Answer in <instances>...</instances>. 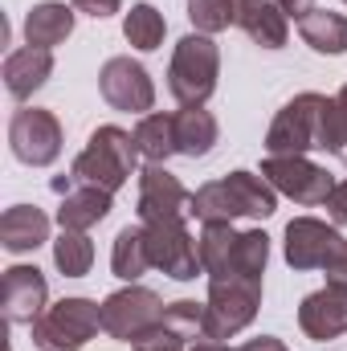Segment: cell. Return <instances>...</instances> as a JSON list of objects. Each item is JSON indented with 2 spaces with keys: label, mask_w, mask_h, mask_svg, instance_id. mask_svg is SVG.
Wrapping results in <instances>:
<instances>
[{
  "label": "cell",
  "mask_w": 347,
  "mask_h": 351,
  "mask_svg": "<svg viewBox=\"0 0 347 351\" xmlns=\"http://www.w3.org/2000/svg\"><path fill=\"white\" fill-rule=\"evenodd\" d=\"M261 282L250 278H213L204 302V339H233L258 319Z\"/></svg>",
  "instance_id": "obj_6"
},
{
  "label": "cell",
  "mask_w": 347,
  "mask_h": 351,
  "mask_svg": "<svg viewBox=\"0 0 347 351\" xmlns=\"http://www.w3.org/2000/svg\"><path fill=\"white\" fill-rule=\"evenodd\" d=\"M188 351H229V348H225L221 339H196V343H192Z\"/></svg>",
  "instance_id": "obj_37"
},
{
  "label": "cell",
  "mask_w": 347,
  "mask_h": 351,
  "mask_svg": "<svg viewBox=\"0 0 347 351\" xmlns=\"http://www.w3.org/2000/svg\"><path fill=\"white\" fill-rule=\"evenodd\" d=\"M147 237V254L160 274H168L176 282H192L196 274H204L200 265V241L184 229V225H143Z\"/></svg>",
  "instance_id": "obj_14"
},
{
  "label": "cell",
  "mask_w": 347,
  "mask_h": 351,
  "mask_svg": "<svg viewBox=\"0 0 347 351\" xmlns=\"http://www.w3.org/2000/svg\"><path fill=\"white\" fill-rule=\"evenodd\" d=\"M221 139V127L213 119V110L204 106H184L176 114V152L188 160H204Z\"/></svg>",
  "instance_id": "obj_22"
},
{
  "label": "cell",
  "mask_w": 347,
  "mask_h": 351,
  "mask_svg": "<svg viewBox=\"0 0 347 351\" xmlns=\"http://www.w3.org/2000/svg\"><path fill=\"white\" fill-rule=\"evenodd\" d=\"M327 213H331L339 225H347V180L344 184H335V192L327 196Z\"/></svg>",
  "instance_id": "obj_34"
},
{
  "label": "cell",
  "mask_w": 347,
  "mask_h": 351,
  "mask_svg": "<svg viewBox=\"0 0 347 351\" xmlns=\"http://www.w3.org/2000/svg\"><path fill=\"white\" fill-rule=\"evenodd\" d=\"M98 90L115 110H127V114H152V106H156L152 74L131 58H110L98 70Z\"/></svg>",
  "instance_id": "obj_13"
},
{
  "label": "cell",
  "mask_w": 347,
  "mask_h": 351,
  "mask_svg": "<svg viewBox=\"0 0 347 351\" xmlns=\"http://www.w3.org/2000/svg\"><path fill=\"white\" fill-rule=\"evenodd\" d=\"M237 237H241V233L233 229V221H204V229H200V265H204L208 282L229 274Z\"/></svg>",
  "instance_id": "obj_25"
},
{
  "label": "cell",
  "mask_w": 347,
  "mask_h": 351,
  "mask_svg": "<svg viewBox=\"0 0 347 351\" xmlns=\"http://www.w3.org/2000/svg\"><path fill=\"white\" fill-rule=\"evenodd\" d=\"M344 245L339 229L319 221V217H294L286 225V241H282V254L286 265L307 274V269H327V262L335 258V250Z\"/></svg>",
  "instance_id": "obj_12"
},
{
  "label": "cell",
  "mask_w": 347,
  "mask_h": 351,
  "mask_svg": "<svg viewBox=\"0 0 347 351\" xmlns=\"http://www.w3.org/2000/svg\"><path fill=\"white\" fill-rule=\"evenodd\" d=\"M49 241V217L33 204H12L0 217V245L8 254H29Z\"/></svg>",
  "instance_id": "obj_21"
},
{
  "label": "cell",
  "mask_w": 347,
  "mask_h": 351,
  "mask_svg": "<svg viewBox=\"0 0 347 351\" xmlns=\"http://www.w3.org/2000/svg\"><path fill=\"white\" fill-rule=\"evenodd\" d=\"M331 110L335 98L327 94H294L270 123L265 131V152L270 156H307V152H327L331 147Z\"/></svg>",
  "instance_id": "obj_2"
},
{
  "label": "cell",
  "mask_w": 347,
  "mask_h": 351,
  "mask_svg": "<svg viewBox=\"0 0 347 351\" xmlns=\"http://www.w3.org/2000/svg\"><path fill=\"white\" fill-rule=\"evenodd\" d=\"M237 351H286L282 339H274V335H261V339H250V343H241Z\"/></svg>",
  "instance_id": "obj_36"
},
{
  "label": "cell",
  "mask_w": 347,
  "mask_h": 351,
  "mask_svg": "<svg viewBox=\"0 0 347 351\" xmlns=\"http://www.w3.org/2000/svg\"><path fill=\"white\" fill-rule=\"evenodd\" d=\"M265 262H270V237H265L261 229H250V233L237 237V250H233V262H229V274H225V278H250V282H261Z\"/></svg>",
  "instance_id": "obj_28"
},
{
  "label": "cell",
  "mask_w": 347,
  "mask_h": 351,
  "mask_svg": "<svg viewBox=\"0 0 347 351\" xmlns=\"http://www.w3.org/2000/svg\"><path fill=\"white\" fill-rule=\"evenodd\" d=\"M323 274H327V282H335V286H347V241L339 245V250H335V258L327 262V269H323Z\"/></svg>",
  "instance_id": "obj_33"
},
{
  "label": "cell",
  "mask_w": 347,
  "mask_h": 351,
  "mask_svg": "<svg viewBox=\"0 0 347 351\" xmlns=\"http://www.w3.org/2000/svg\"><path fill=\"white\" fill-rule=\"evenodd\" d=\"M110 208H115V192L94 188V184H74V188L62 196L58 225H62V229H78V233H86V229H94L98 221H106Z\"/></svg>",
  "instance_id": "obj_19"
},
{
  "label": "cell",
  "mask_w": 347,
  "mask_h": 351,
  "mask_svg": "<svg viewBox=\"0 0 347 351\" xmlns=\"http://www.w3.org/2000/svg\"><path fill=\"white\" fill-rule=\"evenodd\" d=\"M4 90L12 94V98H33L37 90L49 82V74H53V53L49 49H37V45H21V49H12L8 58H4Z\"/></svg>",
  "instance_id": "obj_18"
},
{
  "label": "cell",
  "mask_w": 347,
  "mask_h": 351,
  "mask_svg": "<svg viewBox=\"0 0 347 351\" xmlns=\"http://www.w3.org/2000/svg\"><path fill=\"white\" fill-rule=\"evenodd\" d=\"M74 4H62V0H45V4H33L29 16H25V45H37V49H53L62 45L70 33H74Z\"/></svg>",
  "instance_id": "obj_20"
},
{
  "label": "cell",
  "mask_w": 347,
  "mask_h": 351,
  "mask_svg": "<svg viewBox=\"0 0 347 351\" xmlns=\"http://www.w3.org/2000/svg\"><path fill=\"white\" fill-rule=\"evenodd\" d=\"M188 21L196 25V33L213 37L237 25V12H233V0H188Z\"/></svg>",
  "instance_id": "obj_30"
},
{
  "label": "cell",
  "mask_w": 347,
  "mask_h": 351,
  "mask_svg": "<svg viewBox=\"0 0 347 351\" xmlns=\"http://www.w3.org/2000/svg\"><path fill=\"white\" fill-rule=\"evenodd\" d=\"M298 327L307 339H339L347 335V286L327 282L323 290L307 294L298 306Z\"/></svg>",
  "instance_id": "obj_16"
},
{
  "label": "cell",
  "mask_w": 347,
  "mask_h": 351,
  "mask_svg": "<svg viewBox=\"0 0 347 351\" xmlns=\"http://www.w3.org/2000/svg\"><path fill=\"white\" fill-rule=\"evenodd\" d=\"M237 12V29H246V37L261 49H282L290 37V16L274 4V0H233Z\"/></svg>",
  "instance_id": "obj_17"
},
{
  "label": "cell",
  "mask_w": 347,
  "mask_h": 351,
  "mask_svg": "<svg viewBox=\"0 0 347 351\" xmlns=\"http://www.w3.org/2000/svg\"><path fill=\"white\" fill-rule=\"evenodd\" d=\"M102 331V306L90 298H62L45 306V315L33 323V348L37 351H82Z\"/></svg>",
  "instance_id": "obj_5"
},
{
  "label": "cell",
  "mask_w": 347,
  "mask_h": 351,
  "mask_svg": "<svg viewBox=\"0 0 347 351\" xmlns=\"http://www.w3.org/2000/svg\"><path fill=\"white\" fill-rule=\"evenodd\" d=\"M62 143H66V135H62V123L53 110L21 106L8 123V147L29 168H49L62 156Z\"/></svg>",
  "instance_id": "obj_8"
},
{
  "label": "cell",
  "mask_w": 347,
  "mask_h": 351,
  "mask_svg": "<svg viewBox=\"0 0 347 351\" xmlns=\"http://www.w3.org/2000/svg\"><path fill=\"white\" fill-rule=\"evenodd\" d=\"M139 225H188L196 217V192H188L164 164L139 172Z\"/></svg>",
  "instance_id": "obj_7"
},
{
  "label": "cell",
  "mask_w": 347,
  "mask_h": 351,
  "mask_svg": "<svg viewBox=\"0 0 347 351\" xmlns=\"http://www.w3.org/2000/svg\"><path fill=\"white\" fill-rule=\"evenodd\" d=\"M196 339H204V302L180 298L168 302L160 323H152L143 335L131 339L135 351H188Z\"/></svg>",
  "instance_id": "obj_11"
},
{
  "label": "cell",
  "mask_w": 347,
  "mask_h": 351,
  "mask_svg": "<svg viewBox=\"0 0 347 351\" xmlns=\"http://www.w3.org/2000/svg\"><path fill=\"white\" fill-rule=\"evenodd\" d=\"M339 160H344V164H347V152H344V156H339Z\"/></svg>",
  "instance_id": "obj_38"
},
{
  "label": "cell",
  "mask_w": 347,
  "mask_h": 351,
  "mask_svg": "<svg viewBox=\"0 0 347 351\" xmlns=\"http://www.w3.org/2000/svg\"><path fill=\"white\" fill-rule=\"evenodd\" d=\"M278 192L265 176L229 172L225 180H208L196 188V221H237V217H274Z\"/></svg>",
  "instance_id": "obj_3"
},
{
  "label": "cell",
  "mask_w": 347,
  "mask_h": 351,
  "mask_svg": "<svg viewBox=\"0 0 347 351\" xmlns=\"http://www.w3.org/2000/svg\"><path fill=\"white\" fill-rule=\"evenodd\" d=\"M135 160H139V147H135L131 131H123V127H98L90 135V143L82 147V156L74 160L70 176L53 180V192L66 196L74 184H94V188L119 192L135 176Z\"/></svg>",
  "instance_id": "obj_1"
},
{
  "label": "cell",
  "mask_w": 347,
  "mask_h": 351,
  "mask_svg": "<svg viewBox=\"0 0 347 351\" xmlns=\"http://www.w3.org/2000/svg\"><path fill=\"white\" fill-rule=\"evenodd\" d=\"M110 269H115V278H123V282H139L147 269H152V254H147V237H143V225L139 229H123L119 237H115V250H110Z\"/></svg>",
  "instance_id": "obj_26"
},
{
  "label": "cell",
  "mask_w": 347,
  "mask_h": 351,
  "mask_svg": "<svg viewBox=\"0 0 347 351\" xmlns=\"http://www.w3.org/2000/svg\"><path fill=\"white\" fill-rule=\"evenodd\" d=\"M78 12H86L94 21H102V16H115L119 8H123V0H70Z\"/></svg>",
  "instance_id": "obj_32"
},
{
  "label": "cell",
  "mask_w": 347,
  "mask_h": 351,
  "mask_svg": "<svg viewBox=\"0 0 347 351\" xmlns=\"http://www.w3.org/2000/svg\"><path fill=\"white\" fill-rule=\"evenodd\" d=\"M298 33L302 41L315 49V53H347V16L344 12H331V8H315L311 16L298 21Z\"/></svg>",
  "instance_id": "obj_24"
},
{
  "label": "cell",
  "mask_w": 347,
  "mask_h": 351,
  "mask_svg": "<svg viewBox=\"0 0 347 351\" xmlns=\"http://www.w3.org/2000/svg\"><path fill=\"white\" fill-rule=\"evenodd\" d=\"M221 78V49L213 37L204 33H188L180 37L172 53V66H168V90L180 106H204L217 90Z\"/></svg>",
  "instance_id": "obj_4"
},
{
  "label": "cell",
  "mask_w": 347,
  "mask_h": 351,
  "mask_svg": "<svg viewBox=\"0 0 347 351\" xmlns=\"http://www.w3.org/2000/svg\"><path fill=\"white\" fill-rule=\"evenodd\" d=\"M164 315V298L147 286H127V290H115L106 302H102V331L110 339H123L131 343L135 335H143L152 323H160Z\"/></svg>",
  "instance_id": "obj_10"
},
{
  "label": "cell",
  "mask_w": 347,
  "mask_h": 351,
  "mask_svg": "<svg viewBox=\"0 0 347 351\" xmlns=\"http://www.w3.org/2000/svg\"><path fill=\"white\" fill-rule=\"evenodd\" d=\"M164 33H168V21H164V12L156 4H131V12L123 16V37L135 49H143V53L160 49L164 45Z\"/></svg>",
  "instance_id": "obj_27"
},
{
  "label": "cell",
  "mask_w": 347,
  "mask_h": 351,
  "mask_svg": "<svg viewBox=\"0 0 347 351\" xmlns=\"http://www.w3.org/2000/svg\"><path fill=\"white\" fill-rule=\"evenodd\" d=\"M344 4H347V0H344Z\"/></svg>",
  "instance_id": "obj_39"
},
{
  "label": "cell",
  "mask_w": 347,
  "mask_h": 351,
  "mask_svg": "<svg viewBox=\"0 0 347 351\" xmlns=\"http://www.w3.org/2000/svg\"><path fill=\"white\" fill-rule=\"evenodd\" d=\"M274 4H278L290 21H302V16H311V12H315V0H274Z\"/></svg>",
  "instance_id": "obj_35"
},
{
  "label": "cell",
  "mask_w": 347,
  "mask_h": 351,
  "mask_svg": "<svg viewBox=\"0 0 347 351\" xmlns=\"http://www.w3.org/2000/svg\"><path fill=\"white\" fill-rule=\"evenodd\" d=\"M4 319L8 323H37L45 315V298H49V282L37 265H8L4 269Z\"/></svg>",
  "instance_id": "obj_15"
},
{
  "label": "cell",
  "mask_w": 347,
  "mask_h": 351,
  "mask_svg": "<svg viewBox=\"0 0 347 351\" xmlns=\"http://www.w3.org/2000/svg\"><path fill=\"white\" fill-rule=\"evenodd\" d=\"M131 135H135V147L147 164H164L168 156H180L176 152V114H164V110L139 114Z\"/></svg>",
  "instance_id": "obj_23"
},
{
  "label": "cell",
  "mask_w": 347,
  "mask_h": 351,
  "mask_svg": "<svg viewBox=\"0 0 347 351\" xmlns=\"http://www.w3.org/2000/svg\"><path fill=\"white\" fill-rule=\"evenodd\" d=\"M53 265H58L66 278H86L90 265H94V245H90L86 233L62 229V237L53 241Z\"/></svg>",
  "instance_id": "obj_29"
},
{
  "label": "cell",
  "mask_w": 347,
  "mask_h": 351,
  "mask_svg": "<svg viewBox=\"0 0 347 351\" xmlns=\"http://www.w3.org/2000/svg\"><path fill=\"white\" fill-rule=\"evenodd\" d=\"M331 156H344L347 152V86L335 94V110H331Z\"/></svg>",
  "instance_id": "obj_31"
},
{
  "label": "cell",
  "mask_w": 347,
  "mask_h": 351,
  "mask_svg": "<svg viewBox=\"0 0 347 351\" xmlns=\"http://www.w3.org/2000/svg\"><path fill=\"white\" fill-rule=\"evenodd\" d=\"M261 176L274 184V192L290 196L294 204H327V196L335 192L331 172L311 164L307 156H265Z\"/></svg>",
  "instance_id": "obj_9"
}]
</instances>
